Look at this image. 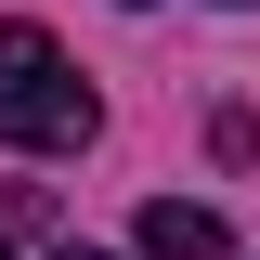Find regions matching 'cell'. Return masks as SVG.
<instances>
[{
	"instance_id": "obj_1",
	"label": "cell",
	"mask_w": 260,
	"mask_h": 260,
	"mask_svg": "<svg viewBox=\"0 0 260 260\" xmlns=\"http://www.w3.org/2000/svg\"><path fill=\"white\" fill-rule=\"evenodd\" d=\"M104 130L91 78L52 52V26H0V143H26V156H78Z\"/></svg>"
},
{
	"instance_id": "obj_2",
	"label": "cell",
	"mask_w": 260,
	"mask_h": 260,
	"mask_svg": "<svg viewBox=\"0 0 260 260\" xmlns=\"http://www.w3.org/2000/svg\"><path fill=\"white\" fill-rule=\"evenodd\" d=\"M143 260H234V234L208 221V208H182V195H156V208H143Z\"/></svg>"
},
{
	"instance_id": "obj_3",
	"label": "cell",
	"mask_w": 260,
	"mask_h": 260,
	"mask_svg": "<svg viewBox=\"0 0 260 260\" xmlns=\"http://www.w3.org/2000/svg\"><path fill=\"white\" fill-rule=\"evenodd\" d=\"M65 260H104V247H65Z\"/></svg>"
}]
</instances>
